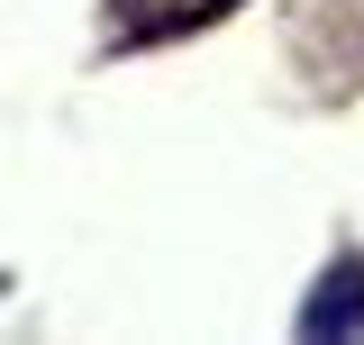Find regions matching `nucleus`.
Listing matches in <instances>:
<instances>
[{
    "mask_svg": "<svg viewBox=\"0 0 364 345\" xmlns=\"http://www.w3.org/2000/svg\"><path fill=\"white\" fill-rule=\"evenodd\" d=\"M237 0H109V37L119 45H164V37H191V28H210L228 18Z\"/></svg>",
    "mask_w": 364,
    "mask_h": 345,
    "instance_id": "obj_1",
    "label": "nucleus"
},
{
    "mask_svg": "<svg viewBox=\"0 0 364 345\" xmlns=\"http://www.w3.org/2000/svg\"><path fill=\"white\" fill-rule=\"evenodd\" d=\"M301 336H364V263H328V282L310 291V309H301Z\"/></svg>",
    "mask_w": 364,
    "mask_h": 345,
    "instance_id": "obj_2",
    "label": "nucleus"
}]
</instances>
